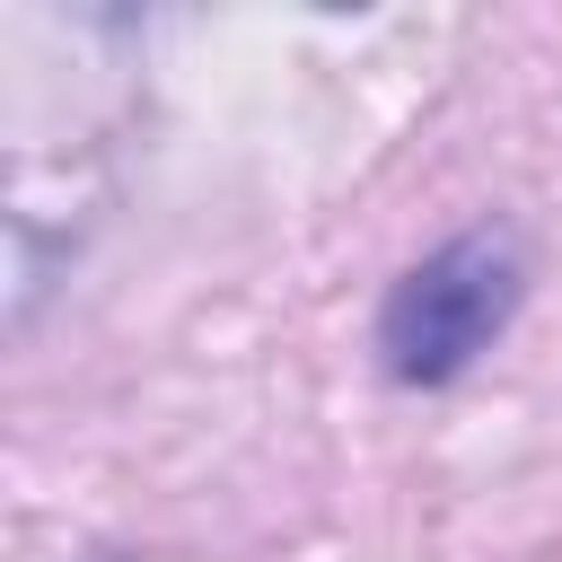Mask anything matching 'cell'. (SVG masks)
Segmentation results:
<instances>
[{"instance_id": "cell-1", "label": "cell", "mask_w": 562, "mask_h": 562, "mask_svg": "<svg viewBox=\"0 0 562 562\" xmlns=\"http://www.w3.org/2000/svg\"><path fill=\"white\" fill-rule=\"evenodd\" d=\"M527 290V263H518V237L509 228H465L448 237L439 255H422L386 307H378V351H386V378L404 386H448L457 369H474V351H492V334L509 325Z\"/></svg>"}]
</instances>
